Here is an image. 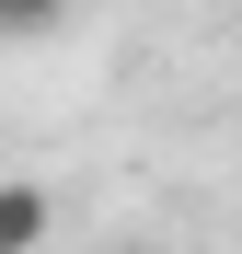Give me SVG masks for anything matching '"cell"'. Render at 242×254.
I'll use <instances>...</instances> for the list:
<instances>
[{"label":"cell","instance_id":"cell-1","mask_svg":"<svg viewBox=\"0 0 242 254\" xmlns=\"http://www.w3.org/2000/svg\"><path fill=\"white\" fill-rule=\"evenodd\" d=\"M58 231V185H35V174H0V254H35Z\"/></svg>","mask_w":242,"mask_h":254},{"label":"cell","instance_id":"cell-3","mask_svg":"<svg viewBox=\"0 0 242 254\" xmlns=\"http://www.w3.org/2000/svg\"><path fill=\"white\" fill-rule=\"evenodd\" d=\"M115 254H150V243H115Z\"/></svg>","mask_w":242,"mask_h":254},{"label":"cell","instance_id":"cell-2","mask_svg":"<svg viewBox=\"0 0 242 254\" xmlns=\"http://www.w3.org/2000/svg\"><path fill=\"white\" fill-rule=\"evenodd\" d=\"M69 0H0V35H58Z\"/></svg>","mask_w":242,"mask_h":254}]
</instances>
